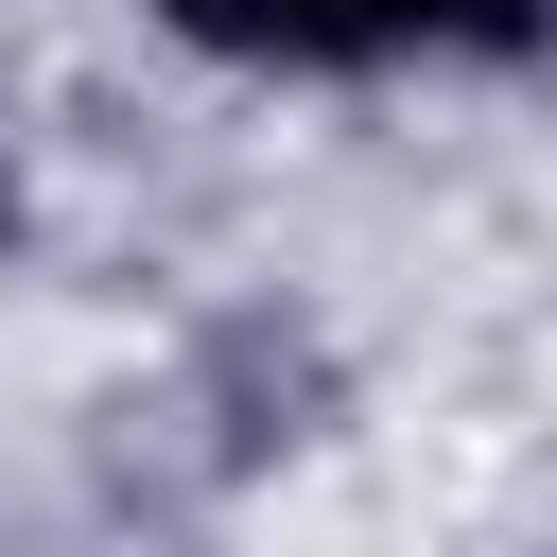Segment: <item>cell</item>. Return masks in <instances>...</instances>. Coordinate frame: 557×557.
Wrapping results in <instances>:
<instances>
[{"label":"cell","mask_w":557,"mask_h":557,"mask_svg":"<svg viewBox=\"0 0 557 557\" xmlns=\"http://www.w3.org/2000/svg\"><path fill=\"white\" fill-rule=\"evenodd\" d=\"M226 52H296V70H366V52H505L540 0H174Z\"/></svg>","instance_id":"1"}]
</instances>
